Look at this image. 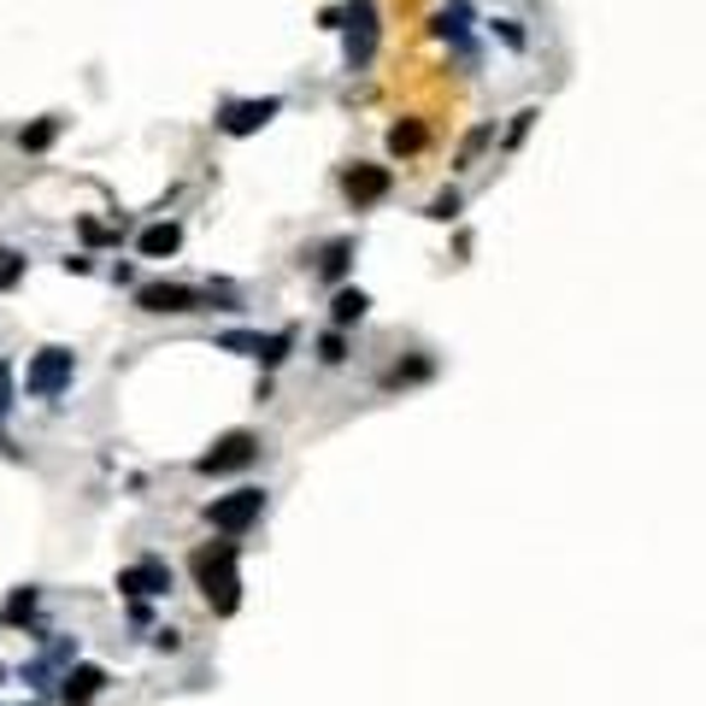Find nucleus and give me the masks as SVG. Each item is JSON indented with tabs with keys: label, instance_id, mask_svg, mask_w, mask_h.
Returning a JSON list of instances; mask_svg holds the SVG:
<instances>
[{
	"label": "nucleus",
	"instance_id": "f257e3e1",
	"mask_svg": "<svg viewBox=\"0 0 706 706\" xmlns=\"http://www.w3.org/2000/svg\"><path fill=\"white\" fill-rule=\"evenodd\" d=\"M195 577L206 589V607H213L218 618L236 612V600H242V577H236V542H213L195 554Z\"/></svg>",
	"mask_w": 706,
	"mask_h": 706
},
{
	"label": "nucleus",
	"instance_id": "f03ea898",
	"mask_svg": "<svg viewBox=\"0 0 706 706\" xmlns=\"http://www.w3.org/2000/svg\"><path fill=\"white\" fill-rule=\"evenodd\" d=\"M260 512H265V495L260 489H236V495H224V501L206 507V519H213V530H224V536H242Z\"/></svg>",
	"mask_w": 706,
	"mask_h": 706
},
{
	"label": "nucleus",
	"instance_id": "7ed1b4c3",
	"mask_svg": "<svg viewBox=\"0 0 706 706\" xmlns=\"http://www.w3.org/2000/svg\"><path fill=\"white\" fill-rule=\"evenodd\" d=\"M260 454V436H253V430H230V436H224L213 454H200V471L206 477H224V471H242V465Z\"/></svg>",
	"mask_w": 706,
	"mask_h": 706
},
{
	"label": "nucleus",
	"instance_id": "20e7f679",
	"mask_svg": "<svg viewBox=\"0 0 706 706\" xmlns=\"http://www.w3.org/2000/svg\"><path fill=\"white\" fill-rule=\"evenodd\" d=\"M65 383H72V354H65V348H42L36 366H30V377H24V389L47 401V394H59Z\"/></svg>",
	"mask_w": 706,
	"mask_h": 706
},
{
	"label": "nucleus",
	"instance_id": "39448f33",
	"mask_svg": "<svg viewBox=\"0 0 706 706\" xmlns=\"http://www.w3.org/2000/svg\"><path fill=\"white\" fill-rule=\"evenodd\" d=\"M341 188H348L354 206H377L389 195V165H354L348 177H341Z\"/></svg>",
	"mask_w": 706,
	"mask_h": 706
},
{
	"label": "nucleus",
	"instance_id": "423d86ee",
	"mask_svg": "<svg viewBox=\"0 0 706 706\" xmlns=\"http://www.w3.org/2000/svg\"><path fill=\"white\" fill-rule=\"evenodd\" d=\"M135 301H142L148 313H195V306H200V295H195V289H183V283H148Z\"/></svg>",
	"mask_w": 706,
	"mask_h": 706
},
{
	"label": "nucleus",
	"instance_id": "0eeeda50",
	"mask_svg": "<svg viewBox=\"0 0 706 706\" xmlns=\"http://www.w3.org/2000/svg\"><path fill=\"white\" fill-rule=\"evenodd\" d=\"M118 589H124V595H165L171 572L160 560H142V565H130V572H118Z\"/></svg>",
	"mask_w": 706,
	"mask_h": 706
},
{
	"label": "nucleus",
	"instance_id": "6e6552de",
	"mask_svg": "<svg viewBox=\"0 0 706 706\" xmlns=\"http://www.w3.org/2000/svg\"><path fill=\"white\" fill-rule=\"evenodd\" d=\"M354 30H348V54L354 59H371V47H377V12H371V0H354Z\"/></svg>",
	"mask_w": 706,
	"mask_h": 706
},
{
	"label": "nucleus",
	"instance_id": "1a4fd4ad",
	"mask_svg": "<svg viewBox=\"0 0 706 706\" xmlns=\"http://www.w3.org/2000/svg\"><path fill=\"white\" fill-rule=\"evenodd\" d=\"M278 107H283V100H242V107L224 112V130H230V135H248V130H260L265 118H278Z\"/></svg>",
	"mask_w": 706,
	"mask_h": 706
},
{
	"label": "nucleus",
	"instance_id": "9d476101",
	"mask_svg": "<svg viewBox=\"0 0 706 706\" xmlns=\"http://www.w3.org/2000/svg\"><path fill=\"white\" fill-rule=\"evenodd\" d=\"M100 688H107V671H100V665H77L72 677H65V700H72V706H89Z\"/></svg>",
	"mask_w": 706,
	"mask_h": 706
},
{
	"label": "nucleus",
	"instance_id": "9b49d317",
	"mask_svg": "<svg viewBox=\"0 0 706 706\" xmlns=\"http://www.w3.org/2000/svg\"><path fill=\"white\" fill-rule=\"evenodd\" d=\"M177 242H183L177 224H153V230H142V242H135V248H142L148 260H165V253H177Z\"/></svg>",
	"mask_w": 706,
	"mask_h": 706
},
{
	"label": "nucleus",
	"instance_id": "f8f14e48",
	"mask_svg": "<svg viewBox=\"0 0 706 706\" xmlns=\"http://www.w3.org/2000/svg\"><path fill=\"white\" fill-rule=\"evenodd\" d=\"M424 142H430V130L419 124V118H406V124H394V130H389V148H394V153H419Z\"/></svg>",
	"mask_w": 706,
	"mask_h": 706
},
{
	"label": "nucleus",
	"instance_id": "ddd939ff",
	"mask_svg": "<svg viewBox=\"0 0 706 706\" xmlns=\"http://www.w3.org/2000/svg\"><path fill=\"white\" fill-rule=\"evenodd\" d=\"M366 295H359V289H341V295H336V306H330V313H336V324H359V318H366Z\"/></svg>",
	"mask_w": 706,
	"mask_h": 706
},
{
	"label": "nucleus",
	"instance_id": "4468645a",
	"mask_svg": "<svg viewBox=\"0 0 706 706\" xmlns=\"http://www.w3.org/2000/svg\"><path fill=\"white\" fill-rule=\"evenodd\" d=\"M54 135H59V118H42V124H30V130H24V148H30V153H42L47 142H54Z\"/></svg>",
	"mask_w": 706,
	"mask_h": 706
},
{
	"label": "nucleus",
	"instance_id": "2eb2a0df",
	"mask_svg": "<svg viewBox=\"0 0 706 706\" xmlns=\"http://www.w3.org/2000/svg\"><path fill=\"white\" fill-rule=\"evenodd\" d=\"M348 253H354V242H330V253H324V278H341V271H348Z\"/></svg>",
	"mask_w": 706,
	"mask_h": 706
},
{
	"label": "nucleus",
	"instance_id": "dca6fc26",
	"mask_svg": "<svg viewBox=\"0 0 706 706\" xmlns=\"http://www.w3.org/2000/svg\"><path fill=\"white\" fill-rule=\"evenodd\" d=\"M318 359H324V366H341V359H348V341H341V330H330V336L318 341Z\"/></svg>",
	"mask_w": 706,
	"mask_h": 706
},
{
	"label": "nucleus",
	"instance_id": "f3484780",
	"mask_svg": "<svg viewBox=\"0 0 706 706\" xmlns=\"http://www.w3.org/2000/svg\"><path fill=\"white\" fill-rule=\"evenodd\" d=\"M454 213H459V195H454V188H442V195L430 200V218H442V224H447Z\"/></svg>",
	"mask_w": 706,
	"mask_h": 706
},
{
	"label": "nucleus",
	"instance_id": "a211bd4d",
	"mask_svg": "<svg viewBox=\"0 0 706 706\" xmlns=\"http://www.w3.org/2000/svg\"><path fill=\"white\" fill-rule=\"evenodd\" d=\"M19 278H24V260L19 253H0V289H12Z\"/></svg>",
	"mask_w": 706,
	"mask_h": 706
},
{
	"label": "nucleus",
	"instance_id": "6ab92c4d",
	"mask_svg": "<svg viewBox=\"0 0 706 706\" xmlns=\"http://www.w3.org/2000/svg\"><path fill=\"white\" fill-rule=\"evenodd\" d=\"M489 135H495L489 124H484V130H471V135H465V148H459V165H471V160H477V148H484V142H489Z\"/></svg>",
	"mask_w": 706,
	"mask_h": 706
},
{
	"label": "nucleus",
	"instance_id": "aec40b11",
	"mask_svg": "<svg viewBox=\"0 0 706 706\" xmlns=\"http://www.w3.org/2000/svg\"><path fill=\"white\" fill-rule=\"evenodd\" d=\"M412 377H430V359H412V366H394L389 383H412Z\"/></svg>",
	"mask_w": 706,
	"mask_h": 706
}]
</instances>
